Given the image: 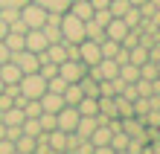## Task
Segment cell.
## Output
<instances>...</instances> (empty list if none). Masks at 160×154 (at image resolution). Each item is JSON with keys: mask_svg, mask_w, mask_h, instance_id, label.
Returning <instances> with one entry per match:
<instances>
[{"mask_svg": "<svg viewBox=\"0 0 160 154\" xmlns=\"http://www.w3.org/2000/svg\"><path fill=\"white\" fill-rule=\"evenodd\" d=\"M61 38L70 44H82L84 41V21L76 17L73 12H61Z\"/></svg>", "mask_w": 160, "mask_h": 154, "instance_id": "cell-1", "label": "cell"}, {"mask_svg": "<svg viewBox=\"0 0 160 154\" xmlns=\"http://www.w3.org/2000/svg\"><path fill=\"white\" fill-rule=\"evenodd\" d=\"M18 84H21V93L26 96V99H41L44 90H47V79L41 73H23Z\"/></svg>", "mask_w": 160, "mask_h": 154, "instance_id": "cell-2", "label": "cell"}, {"mask_svg": "<svg viewBox=\"0 0 160 154\" xmlns=\"http://www.w3.org/2000/svg\"><path fill=\"white\" fill-rule=\"evenodd\" d=\"M47 9L44 6H38V3H32V0H26V3L21 6V17H23V23L29 26V29H41L44 26V21H47Z\"/></svg>", "mask_w": 160, "mask_h": 154, "instance_id": "cell-3", "label": "cell"}, {"mask_svg": "<svg viewBox=\"0 0 160 154\" xmlns=\"http://www.w3.org/2000/svg\"><path fill=\"white\" fill-rule=\"evenodd\" d=\"M9 61H15L18 67H21V73H38V67H41V58H38V52H32V50H18L9 55Z\"/></svg>", "mask_w": 160, "mask_h": 154, "instance_id": "cell-4", "label": "cell"}, {"mask_svg": "<svg viewBox=\"0 0 160 154\" xmlns=\"http://www.w3.org/2000/svg\"><path fill=\"white\" fill-rule=\"evenodd\" d=\"M84 73H88V67H84V61H79V58H67V61L58 64V76L64 82H79Z\"/></svg>", "mask_w": 160, "mask_h": 154, "instance_id": "cell-5", "label": "cell"}, {"mask_svg": "<svg viewBox=\"0 0 160 154\" xmlns=\"http://www.w3.org/2000/svg\"><path fill=\"white\" fill-rule=\"evenodd\" d=\"M79 58L84 61V67L99 64V58H102V47H99V41H90V38H84V41L79 44Z\"/></svg>", "mask_w": 160, "mask_h": 154, "instance_id": "cell-6", "label": "cell"}, {"mask_svg": "<svg viewBox=\"0 0 160 154\" xmlns=\"http://www.w3.org/2000/svg\"><path fill=\"white\" fill-rule=\"evenodd\" d=\"M23 47H26V50H32V52H44L47 47H50V41H47L44 29H26V35H23Z\"/></svg>", "mask_w": 160, "mask_h": 154, "instance_id": "cell-7", "label": "cell"}, {"mask_svg": "<svg viewBox=\"0 0 160 154\" xmlns=\"http://www.w3.org/2000/svg\"><path fill=\"white\" fill-rule=\"evenodd\" d=\"M55 122H58L61 131H76V122H79V111L73 105H64V108L55 113Z\"/></svg>", "mask_w": 160, "mask_h": 154, "instance_id": "cell-8", "label": "cell"}, {"mask_svg": "<svg viewBox=\"0 0 160 154\" xmlns=\"http://www.w3.org/2000/svg\"><path fill=\"white\" fill-rule=\"evenodd\" d=\"M41 111H50V113H58L61 108H64V96L61 93H52V90H44V96H41Z\"/></svg>", "mask_w": 160, "mask_h": 154, "instance_id": "cell-9", "label": "cell"}, {"mask_svg": "<svg viewBox=\"0 0 160 154\" xmlns=\"http://www.w3.org/2000/svg\"><path fill=\"white\" fill-rule=\"evenodd\" d=\"M21 67H18L15 61H3V64H0V82H3V84H18V82H21Z\"/></svg>", "mask_w": 160, "mask_h": 154, "instance_id": "cell-10", "label": "cell"}, {"mask_svg": "<svg viewBox=\"0 0 160 154\" xmlns=\"http://www.w3.org/2000/svg\"><path fill=\"white\" fill-rule=\"evenodd\" d=\"M128 29H131V26L122 21V17H111V23L105 26V35H108V38H114V41H122V38L128 35Z\"/></svg>", "mask_w": 160, "mask_h": 154, "instance_id": "cell-11", "label": "cell"}, {"mask_svg": "<svg viewBox=\"0 0 160 154\" xmlns=\"http://www.w3.org/2000/svg\"><path fill=\"white\" fill-rule=\"evenodd\" d=\"M47 142H50L52 151H67V131H61V128L47 131Z\"/></svg>", "mask_w": 160, "mask_h": 154, "instance_id": "cell-12", "label": "cell"}, {"mask_svg": "<svg viewBox=\"0 0 160 154\" xmlns=\"http://www.w3.org/2000/svg\"><path fill=\"white\" fill-rule=\"evenodd\" d=\"M76 111H79V117H96L99 113V99L96 96H82V102L76 105Z\"/></svg>", "mask_w": 160, "mask_h": 154, "instance_id": "cell-13", "label": "cell"}, {"mask_svg": "<svg viewBox=\"0 0 160 154\" xmlns=\"http://www.w3.org/2000/svg\"><path fill=\"white\" fill-rule=\"evenodd\" d=\"M111 134H114V131H111V125H96L88 140L93 142V146H111Z\"/></svg>", "mask_w": 160, "mask_h": 154, "instance_id": "cell-14", "label": "cell"}, {"mask_svg": "<svg viewBox=\"0 0 160 154\" xmlns=\"http://www.w3.org/2000/svg\"><path fill=\"white\" fill-rule=\"evenodd\" d=\"M67 12H73L76 17H82V21H90L93 17V6H90V0H73Z\"/></svg>", "mask_w": 160, "mask_h": 154, "instance_id": "cell-15", "label": "cell"}, {"mask_svg": "<svg viewBox=\"0 0 160 154\" xmlns=\"http://www.w3.org/2000/svg\"><path fill=\"white\" fill-rule=\"evenodd\" d=\"M61 96H64V105H73V108H76V105L82 102V96H84V93H82V87H79V82H70L67 87H64Z\"/></svg>", "mask_w": 160, "mask_h": 154, "instance_id": "cell-16", "label": "cell"}, {"mask_svg": "<svg viewBox=\"0 0 160 154\" xmlns=\"http://www.w3.org/2000/svg\"><path fill=\"white\" fill-rule=\"evenodd\" d=\"M96 117H79V122H76V134H79V137L82 140H88L90 137V134H93V128H96Z\"/></svg>", "mask_w": 160, "mask_h": 154, "instance_id": "cell-17", "label": "cell"}, {"mask_svg": "<svg viewBox=\"0 0 160 154\" xmlns=\"http://www.w3.org/2000/svg\"><path fill=\"white\" fill-rule=\"evenodd\" d=\"M128 61H131V64H137V67H143V64L148 61V47H143V44L131 47V50H128Z\"/></svg>", "mask_w": 160, "mask_h": 154, "instance_id": "cell-18", "label": "cell"}, {"mask_svg": "<svg viewBox=\"0 0 160 154\" xmlns=\"http://www.w3.org/2000/svg\"><path fill=\"white\" fill-rule=\"evenodd\" d=\"M15 151H18V154H35V137L21 134V137L15 140Z\"/></svg>", "mask_w": 160, "mask_h": 154, "instance_id": "cell-19", "label": "cell"}, {"mask_svg": "<svg viewBox=\"0 0 160 154\" xmlns=\"http://www.w3.org/2000/svg\"><path fill=\"white\" fill-rule=\"evenodd\" d=\"M32 3H38V6H44L47 12H67L73 0H32Z\"/></svg>", "mask_w": 160, "mask_h": 154, "instance_id": "cell-20", "label": "cell"}, {"mask_svg": "<svg viewBox=\"0 0 160 154\" xmlns=\"http://www.w3.org/2000/svg\"><path fill=\"white\" fill-rule=\"evenodd\" d=\"M114 102H117V117H119V119H128V117H134V102L122 99V96H114Z\"/></svg>", "mask_w": 160, "mask_h": 154, "instance_id": "cell-21", "label": "cell"}, {"mask_svg": "<svg viewBox=\"0 0 160 154\" xmlns=\"http://www.w3.org/2000/svg\"><path fill=\"white\" fill-rule=\"evenodd\" d=\"M119 79H122V82H137V79H140V67L131 64V61L119 64Z\"/></svg>", "mask_w": 160, "mask_h": 154, "instance_id": "cell-22", "label": "cell"}, {"mask_svg": "<svg viewBox=\"0 0 160 154\" xmlns=\"http://www.w3.org/2000/svg\"><path fill=\"white\" fill-rule=\"evenodd\" d=\"M23 119H26V117H23V111H21V108H15V105L3 111V125H21Z\"/></svg>", "mask_w": 160, "mask_h": 154, "instance_id": "cell-23", "label": "cell"}, {"mask_svg": "<svg viewBox=\"0 0 160 154\" xmlns=\"http://www.w3.org/2000/svg\"><path fill=\"white\" fill-rule=\"evenodd\" d=\"M3 44L9 47V52H18V50H23V35L9 29V32H6V38H3Z\"/></svg>", "mask_w": 160, "mask_h": 154, "instance_id": "cell-24", "label": "cell"}, {"mask_svg": "<svg viewBox=\"0 0 160 154\" xmlns=\"http://www.w3.org/2000/svg\"><path fill=\"white\" fill-rule=\"evenodd\" d=\"M122 21H125L131 29H134V26H140V23H143V12H140V6H128V12L122 15Z\"/></svg>", "mask_w": 160, "mask_h": 154, "instance_id": "cell-25", "label": "cell"}, {"mask_svg": "<svg viewBox=\"0 0 160 154\" xmlns=\"http://www.w3.org/2000/svg\"><path fill=\"white\" fill-rule=\"evenodd\" d=\"M99 47H102V58H114V55L119 52V41H114V38H105V41H99Z\"/></svg>", "mask_w": 160, "mask_h": 154, "instance_id": "cell-26", "label": "cell"}, {"mask_svg": "<svg viewBox=\"0 0 160 154\" xmlns=\"http://www.w3.org/2000/svg\"><path fill=\"white\" fill-rule=\"evenodd\" d=\"M160 76V64L157 61H146L143 67H140V79H148V82H154Z\"/></svg>", "mask_w": 160, "mask_h": 154, "instance_id": "cell-27", "label": "cell"}, {"mask_svg": "<svg viewBox=\"0 0 160 154\" xmlns=\"http://www.w3.org/2000/svg\"><path fill=\"white\" fill-rule=\"evenodd\" d=\"M128 140H131V137H128V134L119 128V131H114V134H111V148H114V151H122V148H128Z\"/></svg>", "mask_w": 160, "mask_h": 154, "instance_id": "cell-28", "label": "cell"}, {"mask_svg": "<svg viewBox=\"0 0 160 154\" xmlns=\"http://www.w3.org/2000/svg\"><path fill=\"white\" fill-rule=\"evenodd\" d=\"M38 122H41V131H52V128H58V122H55V113H50V111H41V113H38Z\"/></svg>", "mask_w": 160, "mask_h": 154, "instance_id": "cell-29", "label": "cell"}, {"mask_svg": "<svg viewBox=\"0 0 160 154\" xmlns=\"http://www.w3.org/2000/svg\"><path fill=\"white\" fill-rule=\"evenodd\" d=\"M70 82H64L61 76H52V79H47V90H52V93H64V87H67Z\"/></svg>", "mask_w": 160, "mask_h": 154, "instance_id": "cell-30", "label": "cell"}, {"mask_svg": "<svg viewBox=\"0 0 160 154\" xmlns=\"http://www.w3.org/2000/svg\"><path fill=\"white\" fill-rule=\"evenodd\" d=\"M41 113V102L38 99H26V105H23V117H38Z\"/></svg>", "mask_w": 160, "mask_h": 154, "instance_id": "cell-31", "label": "cell"}, {"mask_svg": "<svg viewBox=\"0 0 160 154\" xmlns=\"http://www.w3.org/2000/svg\"><path fill=\"white\" fill-rule=\"evenodd\" d=\"M111 17H114V15H111L108 9H96V12H93V21H96L99 26H108V23H111Z\"/></svg>", "mask_w": 160, "mask_h": 154, "instance_id": "cell-32", "label": "cell"}, {"mask_svg": "<svg viewBox=\"0 0 160 154\" xmlns=\"http://www.w3.org/2000/svg\"><path fill=\"white\" fill-rule=\"evenodd\" d=\"M0 17H3L6 23H12V21L21 17V9H0Z\"/></svg>", "mask_w": 160, "mask_h": 154, "instance_id": "cell-33", "label": "cell"}, {"mask_svg": "<svg viewBox=\"0 0 160 154\" xmlns=\"http://www.w3.org/2000/svg\"><path fill=\"white\" fill-rule=\"evenodd\" d=\"M73 151H76V154H93V142H90V140H82Z\"/></svg>", "mask_w": 160, "mask_h": 154, "instance_id": "cell-34", "label": "cell"}, {"mask_svg": "<svg viewBox=\"0 0 160 154\" xmlns=\"http://www.w3.org/2000/svg\"><path fill=\"white\" fill-rule=\"evenodd\" d=\"M9 29H12V32H21V35H26V29H29V26L23 23V17H18V21H12V23H9Z\"/></svg>", "mask_w": 160, "mask_h": 154, "instance_id": "cell-35", "label": "cell"}, {"mask_svg": "<svg viewBox=\"0 0 160 154\" xmlns=\"http://www.w3.org/2000/svg\"><path fill=\"white\" fill-rule=\"evenodd\" d=\"M26 0H0V9H21Z\"/></svg>", "mask_w": 160, "mask_h": 154, "instance_id": "cell-36", "label": "cell"}, {"mask_svg": "<svg viewBox=\"0 0 160 154\" xmlns=\"http://www.w3.org/2000/svg\"><path fill=\"white\" fill-rule=\"evenodd\" d=\"M12 151H15V142L3 137V140H0V154H12Z\"/></svg>", "mask_w": 160, "mask_h": 154, "instance_id": "cell-37", "label": "cell"}, {"mask_svg": "<svg viewBox=\"0 0 160 154\" xmlns=\"http://www.w3.org/2000/svg\"><path fill=\"white\" fill-rule=\"evenodd\" d=\"M9 55H12V52H9V47L3 44V38H0V64H3V61H9Z\"/></svg>", "mask_w": 160, "mask_h": 154, "instance_id": "cell-38", "label": "cell"}, {"mask_svg": "<svg viewBox=\"0 0 160 154\" xmlns=\"http://www.w3.org/2000/svg\"><path fill=\"white\" fill-rule=\"evenodd\" d=\"M93 154H117L111 146H93Z\"/></svg>", "mask_w": 160, "mask_h": 154, "instance_id": "cell-39", "label": "cell"}, {"mask_svg": "<svg viewBox=\"0 0 160 154\" xmlns=\"http://www.w3.org/2000/svg\"><path fill=\"white\" fill-rule=\"evenodd\" d=\"M108 3H111V0H90L93 12H96V9H108Z\"/></svg>", "mask_w": 160, "mask_h": 154, "instance_id": "cell-40", "label": "cell"}, {"mask_svg": "<svg viewBox=\"0 0 160 154\" xmlns=\"http://www.w3.org/2000/svg\"><path fill=\"white\" fill-rule=\"evenodd\" d=\"M6 32H9V23L3 21V17H0V38H6Z\"/></svg>", "mask_w": 160, "mask_h": 154, "instance_id": "cell-41", "label": "cell"}, {"mask_svg": "<svg viewBox=\"0 0 160 154\" xmlns=\"http://www.w3.org/2000/svg\"><path fill=\"white\" fill-rule=\"evenodd\" d=\"M152 154H160V140H154V142H152Z\"/></svg>", "mask_w": 160, "mask_h": 154, "instance_id": "cell-42", "label": "cell"}, {"mask_svg": "<svg viewBox=\"0 0 160 154\" xmlns=\"http://www.w3.org/2000/svg\"><path fill=\"white\" fill-rule=\"evenodd\" d=\"M6 137V125H3V119H0V140Z\"/></svg>", "mask_w": 160, "mask_h": 154, "instance_id": "cell-43", "label": "cell"}, {"mask_svg": "<svg viewBox=\"0 0 160 154\" xmlns=\"http://www.w3.org/2000/svg\"><path fill=\"white\" fill-rule=\"evenodd\" d=\"M128 3H131V6H143L146 0H128Z\"/></svg>", "mask_w": 160, "mask_h": 154, "instance_id": "cell-44", "label": "cell"}, {"mask_svg": "<svg viewBox=\"0 0 160 154\" xmlns=\"http://www.w3.org/2000/svg\"><path fill=\"white\" fill-rule=\"evenodd\" d=\"M148 3H152V6L157 9V12H160V0H148Z\"/></svg>", "mask_w": 160, "mask_h": 154, "instance_id": "cell-45", "label": "cell"}, {"mask_svg": "<svg viewBox=\"0 0 160 154\" xmlns=\"http://www.w3.org/2000/svg\"><path fill=\"white\" fill-rule=\"evenodd\" d=\"M117 154H131V151H128V148H122V151H117Z\"/></svg>", "mask_w": 160, "mask_h": 154, "instance_id": "cell-46", "label": "cell"}, {"mask_svg": "<svg viewBox=\"0 0 160 154\" xmlns=\"http://www.w3.org/2000/svg\"><path fill=\"white\" fill-rule=\"evenodd\" d=\"M3 87H6V84H3V82H0V93H3Z\"/></svg>", "mask_w": 160, "mask_h": 154, "instance_id": "cell-47", "label": "cell"}, {"mask_svg": "<svg viewBox=\"0 0 160 154\" xmlns=\"http://www.w3.org/2000/svg\"><path fill=\"white\" fill-rule=\"evenodd\" d=\"M0 119H3V113H0Z\"/></svg>", "mask_w": 160, "mask_h": 154, "instance_id": "cell-48", "label": "cell"}, {"mask_svg": "<svg viewBox=\"0 0 160 154\" xmlns=\"http://www.w3.org/2000/svg\"><path fill=\"white\" fill-rule=\"evenodd\" d=\"M12 154H18V151H12Z\"/></svg>", "mask_w": 160, "mask_h": 154, "instance_id": "cell-49", "label": "cell"}]
</instances>
